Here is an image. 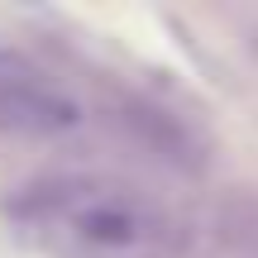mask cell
Listing matches in <instances>:
<instances>
[{"label": "cell", "instance_id": "obj_1", "mask_svg": "<svg viewBox=\"0 0 258 258\" xmlns=\"http://www.w3.org/2000/svg\"><path fill=\"white\" fill-rule=\"evenodd\" d=\"M15 220L57 258H167L172 220L110 177H43L24 186Z\"/></svg>", "mask_w": 258, "mask_h": 258}, {"label": "cell", "instance_id": "obj_2", "mask_svg": "<svg viewBox=\"0 0 258 258\" xmlns=\"http://www.w3.org/2000/svg\"><path fill=\"white\" fill-rule=\"evenodd\" d=\"M82 124V105L48 72L15 57H0V134L19 139H57Z\"/></svg>", "mask_w": 258, "mask_h": 258}, {"label": "cell", "instance_id": "obj_3", "mask_svg": "<svg viewBox=\"0 0 258 258\" xmlns=\"http://www.w3.org/2000/svg\"><path fill=\"white\" fill-rule=\"evenodd\" d=\"M225 234H230L234 244H244V249L258 253V201L253 206H239V211L225 220Z\"/></svg>", "mask_w": 258, "mask_h": 258}]
</instances>
